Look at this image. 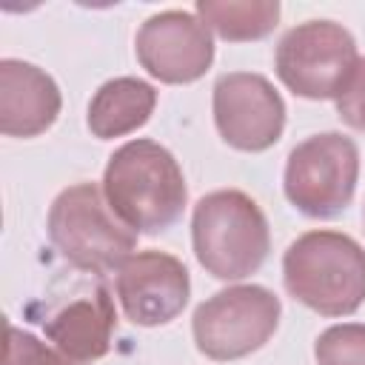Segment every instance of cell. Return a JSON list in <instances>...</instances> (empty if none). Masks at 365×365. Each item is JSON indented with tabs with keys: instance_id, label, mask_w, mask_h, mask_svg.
<instances>
[{
	"instance_id": "cell-16",
	"label": "cell",
	"mask_w": 365,
	"mask_h": 365,
	"mask_svg": "<svg viewBox=\"0 0 365 365\" xmlns=\"http://www.w3.org/2000/svg\"><path fill=\"white\" fill-rule=\"evenodd\" d=\"M3 365H83V362H74L66 354H60L57 348H48L29 331L6 325Z\"/></svg>"
},
{
	"instance_id": "cell-7",
	"label": "cell",
	"mask_w": 365,
	"mask_h": 365,
	"mask_svg": "<svg viewBox=\"0 0 365 365\" xmlns=\"http://www.w3.org/2000/svg\"><path fill=\"white\" fill-rule=\"evenodd\" d=\"M279 297L265 285H228L197 305L191 334L197 351L217 362L259 351L279 325Z\"/></svg>"
},
{
	"instance_id": "cell-18",
	"label": "cell",
	"mask_w": 365,
	"mask_h": 365,
	"mask_svg": "<svg viewBox=\"0 0 365 365\" xmlns=\"http://www.w3.org/2000/svg\"><path fill=\"white\" fill-rule=\"evenodd\" d=\"M362 220H365V214H362Z\"/></svg>"
},
{
	"instance_id": "cell-8",
	"label": "cell",
	"mask_w": 365,
	"mask_h": 365,
	"mask_svg": "<svg viewBox=\"0 0 365 365\" xmlns=\"http://www.w3.org/2000/svg\"><path fill=\"white\" fill-rule=\"evenodd\" d=\"M214 125L237 151H265L285 128V103L268 77L257 71H228L214 83Z\"/></svg>"
},
{
	"instance_id": "cell-2",
	"label": "cell",
	"mask_w": 365,
	"mask_h": 365,
	"mask_svg": "<svg viewBox=\"0 0 365 365\" xmlns=\"http://www.w3.org/2000/svg\"><path fill=\"white\" fill-rule=\"evenodd\" d=\"M285 291L322 317H348L365 302V248L342 231H305L282 254Z\"/></svg>"
},
{
	"instance_id": "cell-6",
	"label": "cell",
	"mask_w": 365,
	"mask_h": 365,
	"mask_svg": "<svg viewBox=\"0 0 365 365\" xmlns=\"http://www.w3.org/2000/svg\"><path fill=\"white\" fill-rule=\"evenodd\" d=\"M354 34L334 20H305L288 29L274 51L277 77L305 100H336L356 66Z\"/></svg>"
},
{
	"instance_id": "cell-13",
	"label": "cell",
	"mask_w": 365,
	"mask_h": 365,
	"mask_svg": "<svg viewBox=\"0 0 365 365\" xmlns=\"http://www.w3.org/2000/svg\"><path fill=\"white\" fill-rule=\"evenodd\" d=\"M154 106L157 88L151 83L140 77H114L94 91L86 123L97 140H114L143 128L151 120Z\"/></svg>"
},
{
	"instance_id": "cell-5",
	"label": "cell",
	"mask_w": 365,
	"mask_h": 365,
	"mask_svg": "<svg viewBox=\"0 0 365 365\" xmlns=\"http://www.w3.org/2000/svg\"><path fill=\"white\" fill-rule=\"evenodd\" d=\"M359 180V148L348 134L322 131L291 148L282 188L288 202L311 220L339 217Z\"/></svg>"
},
{
	"instance_id": "cell-17",
	"label": "cell",
	"mask_w": 365,
	"mask_h": 365,
	"mask_svg": "<svg viewBox=\"0 0 365 365\" xmlns=\"http://www.w3.org/2000/svg\"><path fill=\"white\" fill-rule=\"evenodd\" d=\"M336 114L345 125L365 131V57L356 60L345 88L336 97Z\"/></svg>"
},
{
	"instance_id": "cell-9",
	"label": "cell",
	"mask_w": 365,
	"mask_h": 365,
	"mask_svg": "<svg viewBox=\"0 0 365 365\" xmlns=\"http://www.w3.org/2000/svg\"><path fill=\"white\" fill-rule=\"evenodd\" d=\"M134 51L140 66L160 83L182 86L200 80L214 63L211 29L191 11L168 9L151 14L137 37Z\"/></svg>"
},
{
	"instance_id": "cell-12",
	"label": "cell",
	"mask_w": 365,
	"mask_h": 365,
	"mask_svg": "<svg viewBox=\"0 0 365 365\" xmlns=\"http://www.w3.org/2000/svg\"><path fill=\"white\" fill-rule=\"evenodd\" d=\"M114 325L117 311L103 285H94L88 294L66 302L48 319H43V331L54 348L83 365L108 354Z\"/></svg>"
},
{
	"instance_id": "cell-10",
	"label": "cell",
	"mask_w": 365,
	"mask_h": 365,
	"mask_svg": "<svg viewBox=\"0 0 365 365\" xmlns=\"http://www.w3.org/2000/svg\"><path fill=\"white\" fill-rule=\"evenodd\" d=\"M125 319L143 328H157L182 314L191 297V279L182 259L168 251H134L114 279Z\"/></svg>"
},
{
	"instance_id": "cell-3",
	"label": "cell",
	"mask_w": 365,
	"mask_h": 365,
	"mask_svg": "<svg viewBox=\"0 0 365 365\" xmlns=\"http://www.w3.org/2000/svg\"><path fill=\"white\" fill-rule=\"evenodd\" d=\"M191 245L197 262L217 279H245L257 274L271 248L262 208L237 188L205 194L191 214Z\"/></svg>"
},
{
	"instance_id": "cell-1",
	"label": "cell",
	"mask_w": 365,
	"mask_h": 365,
	"mask_svg": "<svg viewBox=\"0 0 365 365\" xmlns=\"http://www.w3.org/2000/svg\"><path fill=\"white\" fill-rule=\"evenodd\" d=\"M103 194L111 211L137 234L165 231L180 220L188 200L180 163L154 140H131L108 157Z\"/></svg>"
},
{
	"instance_id": "cell-11",
	"label": "cell",
	"mask_w": 365,
	"mask_h": 365,
	"mask_svg": "<svg viewBox=\"0 0 365 365\" xmlns=\"http://www.w3.org/2000/svg\"><path fill=\"white\" fill-rule=\"evenodd\" d=\"M63 108L51 74L26 60H0V131L6 137H37L48 131Z\"/></svg>"
},
{
	"instance_id": "cell-14",
	"label": "cell",
	"mask_w": 365,
	"mask_h": 365,
	"mask_svg": "<svg viewBox=\"0 0 365 365\" xmlns=\"http://www.w3.org/2000/svg\"><path fill=\"white\" fill-rule=\"evenodd\" d=\"M197 17L228 43L262 40L277 29L279 3L277 0H200Z\"/></svg>"
},
{
	"instance_id": "cell-15",
	"label": "cell",
	"mask_w": 365,
	"mask_h": 365,
	"mask_svg": "<svg viewBox=\"0 0 365 365\" xmlns=\"http://www.w3.org/2000/svg\"><path fill=\"white\" fill-rule=\"evenodd\" d=\"M317 365H365V325L342 322L325 328L314 342Z\"/></svg>"
},
{
	"instance_id": "cell-4",
	"label": "cell",
	"mask_w": 365,
	"mask_h": 365,
	"mask_svg": "<svg viewBox=\"0 0 365 365\" xmlns=\"http://www.w3.org/2000/svg\"><path fill=\"white\" fill-rule=\"evenodd\" d=\"M48 240L68 265L97 277L120 271L137 248V231L111 211L97 182H77L54 197Z\"/></svg>"
}]
</instances>
